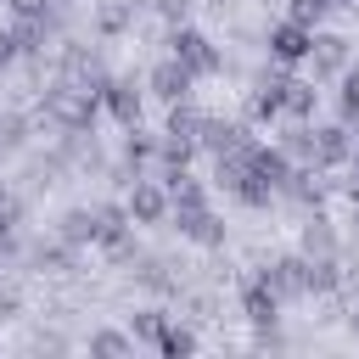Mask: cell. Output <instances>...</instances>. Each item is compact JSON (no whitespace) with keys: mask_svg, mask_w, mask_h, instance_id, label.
Listing matches in <instances>:
<instances>
[{"mask_svg":"<svg viewBox=\"0 0 359 359\" xmlns=\"http://www.w3.org/2000/svg\"><path fill=\"white\" fill-rule=\"evenodd\" d=\"M174 56H180L191 73H213V67H219V56H213V45H208L202 34H180V39H174Z\"/></svg>","mask_w":359,"mask_h":359,"instance_id":"obj_1","label":"cell"},{"mask_svg":"<svg viewBox=\"0 0 359 359\" xmlns=\"http://www.w3.org/2000/svg\"><path fill=\"white\" fill-rule=\"evenodd\" d=\"M180 230L191 236V241H219V219L196 202V208H180Z\"/></svg>","mask_w":359,"mask_h":359,"instance_id":"obj_2","label":"cell"},{"mask_svg":"<svg viewBox=\"0 0 359 359\" xmlns=\"http://www.w3.org/2000/svg\"><path fill=\"white\" fill-rule=\"evenodd\" d=\"M309 45H314V39L303 34V22H280V28H275V56H280V62H297Z\"/></svg>","mask_w":359,"mask_h":359,"instance_id":"obj_3","label":"cell"},{"mask_svg":"<svg viewBox=\"0 0 359 359\" xmlns=\"http://www.w3.org/2000/svg\"><path fill=\"white\" fill-rule=\"evenodd\" d=\"M151 84H157V95H168V101H174V95H185V84H191V67L174 56V62H163V67L151 73Z\"/></svg>","mask_w":359,"mask_h":359,"instance_id":"obj_4","label":"cell"},{"mask_svg":"<svg viewBox=\"0 0 359 359\" xmlns=\"http://www.w3.org/2000/svg\"><path fill=\"white\" fill-rule=\"evenodd\" d=\"M129 213L151 224V219H163V213H168V196H163L157 185H140V191H135V202H129Z\"/></svg>","mask_w":359,"mask_h":359,"instance_id":"obj_5","label":"cell"},{"mask_svg":"<svg viewBox=\"0 0 359 359\" xmlns=\"http://www.w3.org/2000/svg\"><path fill=\"white\" fill-rule=\"evenodd\" d=\"M247 320H258V325H269V320H275V286H269V280L247 286Z\"/></svg>","mask_w":359,"mask_h":359,"instance_id":"obj_6","label":"cell"},{"mask_svg":"<svg viewBox=\"0 0 359 359\" xmlns=\"http://www.w3.org/2000/svg\"><path fill=\"white\" fill-rule=\"evenodd\" d=\"M309 146H314V157H320V163H337V157L348 151V140H342V129H320V140H309Z\"/></svg>","mask_w":359,"mask_h":359,"instance_id":"obj_7","label":"cell"},{"mask_svg":"<svg viewBox=\"0 0 359 359\" xmlns=\"http://www.w3.org/2000/svg\"><path fill=\"white\" fill-rule=\"evenodd\" d=\"M107 107H112V112H118L123 123H135V112H140V101H135V95L123 90V84H112V90H107Z\"/></svg>","mask_w":359,"mask_h":359,"instance_id":"obj_8","label":"cell"},{"mask_svg":"<svg viewBox=\"0 0 359 359\" xmlns=\"http://www.w3.org/2000/svg\"><path fill=\"white\" fill-rule=\"evenodd\" d=\"M342 112H348V118L359 112V73H353V79H348V90H342Z\"/></svg>","mask_w":359,"mask_h":359,"instance_id":"obj_9","label":"cell"},{"mask_svg":"<svg viewBox=\"0 0 359 359\" xmlns=\"http://www.w3.org/2000/svg\"><path fill=\"white\" fill-rule=\"evenodd\" d=\"M11 11H17V17H28V22H34V17H39V11H45V0H11Z\"/></svg>","mask_w":359,"mask_h":359,"instance_id":"obj_10","label":"cell"},{"mask_svg":"<svg viewBox=\"0 0 359 359\" xmlns=\"http://www.w3.org/2000/svg\"><path fill=\"white\" fill-rule=\"evenodd\" d=\"M0 62H11V34H0Z\"/></svg>","mask_w":359,"mask_h":359,"instance_id":"obj_11","label":"cell"},{"mask_svg":"<svg viewBox=\"0 0 359 359\" xmlns=\"http://www.w3.org/2000/svg\"><path fill=\"white\" fill-rule=\"evenodd\" d=\"M353 325H359V314H353Z\"/></svg>","mask_w":359,"mask_h":359,"instance_id":"obj_12","label":"cell"}]
</instances>
